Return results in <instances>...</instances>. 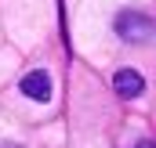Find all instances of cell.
Masks as SVG:
<instances>
[{
	"label": "cell",
	"mask_w": 156,
	"mask_h": 148,
	"mask_svg": "<svg viewBox=\"0 0 156 148\" xmlns=\"http://www.w3.org/2000/svg\"><path fill=\"white\" fill-rule=\"evenodd\" d=\"M134 148H156V145H153V141H138Z\"/></svg>",
	"instance_id": "cell-4"
},
{
	"label": "cell",
	"mask_w": 156,
	"mask_h": 148,
	"mask_svg": "<svg viewBox=\"0 0 156 148\" xmlns=\"http://www.w3.org/2000/svg\"><path fill=\"white\" fill-rule=\"evenodd\" d=\"M22 94L33 98V101H47V98H51V76L44 72V69L26 72V76H22Z\"/></svg>",
	"instance_id": "cell-2"
},
{
	"label": "cell",
	"mask_w": 156,
	"mask_h": 148,
	"mask_svg": "<svg viewBox=\"0 0 156 148\" xmlns=\"http://www.w3.org/2000/svg\"><path fill=\"white\" fill-rule=\"evenodd\" d=\"M116 33L127 43H145L156 33V22L149 15H142V11H123V15H116Z\"/></svg>",
	"instance_id": "cell-1"
},
{
	"label": "cell",
	"mask_w": 156,
	"mask_h": 148,
	"mask_svg": "<svg viewBox=\"0 0 156 148\" xmlns=\"http://www.w3.org/2000/svg\"><path fill=\"white\" fill-rule=\"evenodd\" d=\"M0 148H18V145H0Z\"/></svg>",
	"instance_id": "cell-5"
},
{
	"label": "cell",
	"mask_w": 156,
	"mask_h": 148,
	"mask_svg": "<svg viewBox=\"0 0 156 148\" xmlns=\"http://www.w3.org/2000/svg\"><path fill=\"white\" fill-rule=\"evenodd\" d=\"M113 87H116L120 98H138V94L145 90V79L134 72V69H120V72L113 76Z\"/></svg>",
	"instance_id": "cell-3"
}]
</instances>
